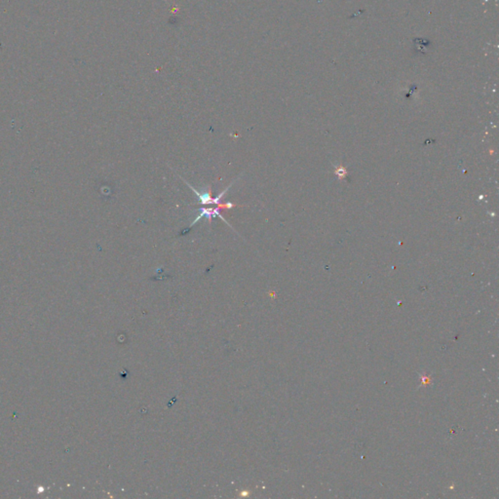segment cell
Listing matches in <instances>:
<instances>
[{
	"label": "cell",
	"instance_id": "cell-1",
	"mask_svg": "<svg viewBox=\"0 0 499 499\" xmlns=\"http://www.w3.org/2000/svg\"><path fill=\"white\" fill-rule=\"evenodd\" d=\"M233 207H235V205H234L233 203H226V204H223V205H222V204H220V205H218V207H215V208H203V209H201V213L198 215L197 218L193 221V223H192V224H190V227L197 224L198 222H199L201 219H203V218L208 219L209 223H211L212 218L219 217V218H221V219L224 221V223H226V224H227V222L224 220V217L221 215V210H222V209H223V210H224V209H231V208H233ZM228 225H229V224H228Z\"/></svg>",
	"mask_w": 499,
	"mask_h": 499
},
{
	"label": "cell",
	"instance_id": "cell-2",
	"mask_svg": "<svg viewBox=\"0 0 499 499\" xmlns=\"http://www.w3.org/2000/svg\"><path fill=\"white\" fill-rule=\"evenodd\" d=\"M186 184H187V185L189 186V188H190V189H191V190H192V191H193V192L197 195L198 199H199V201H200V203H201L202 205H220L221 200H222L223 197H224V194L227 192V190L230 188V186H228L225 190H224L221 194H219L217 197L213 198L211 196L210 187H208V189H207V187H206V188H205V190L201 191V190H197V189H195L193 186H191V185L188 184V183H186Z\"/></svg>",
	"mask_w": 499,
	"mask_h": 499
}]
</instances>
